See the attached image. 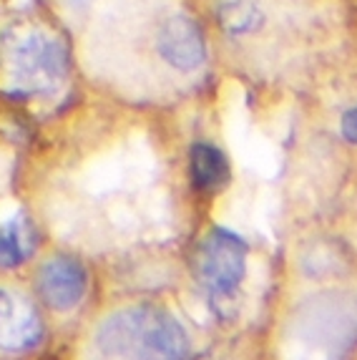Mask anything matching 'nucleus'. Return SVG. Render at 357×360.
Segmentation results:
<instances>
[{
    "label": "nucleus",
    "instance_id": "obj_1",
    "mask_svg": "<svg viewBox=\"0 0 357 360\" xmlns=\"http://www.w3.org/2000/svg\"><path fill=\"white\" fill-rule=\"evenodd\" d=\"M96 345L119 360H186L189 353L181 323L149 302L113 312L96 333Z\"/></svg>",
    "mask_w": 357,
    "mask_h": 360
},
{
    "label": "nucleus",
    "instance_id": "obj_2",
    "mask_svg": "<svg viewBox=\"0 0 357 360\" xmlns=\"http://www.w3.org/2000/svg\"><path fill=\"white\" fill-rule=\"evenodd\" d=\"M3 73L11 91L20 96H48L68 76V51L41 28L13 30L3 38Z\"/></svg>",
    "mask_w": 357,
    "mask_h": 360
},
{
    "label": "nucleus",
    "instance_id": "obj_3",
    "mask_svg": "<svg viewBox=\"0 0 357 360\" xmlns=\"http://www.w3.org/2000/svg\"><path fill=\"white\" fill-rule=\"evenodd\" d=\"M247 272V245L229 229L214 227L197 247V275L214 302L232 297Z\"/></svg>",
    "mask_w": 357,
    "mask_h": 360
},
{
    "label": "nucleus",
    "instance_id": "obj_4",
    "mask_svg": "<svg viewBox=\"0 0 357 360\" xmlns=\"http://www.w3.org/2000/svg\"><path fill=\"white\" fill-rule=\"evenodd\" d=\"M156 53L181 73H194L204 63V36L186 15H169L156 30Z\"/></svg>",
    "mask_w": 357,
    "mask_h": 360
},
{
    "label": "nucleus",
    "instance_id": "obj_5",
    "mask_svg": "<svg viewBox=\"0 0 357 360\" xmlns=\"http://www.w3.org/2000/svg\"><path fill=\"white\" fill-rule=\"evenodd\" d=\"M36 285L46 305H51L53 310H73L86 297L89 275L78 259L58 255L41 267Z\"/></svg>",
    "mask_w": 357,
    "mask_h": 360
},
{
    "label": "nucleus",
    "instance_id": "obj_6",
    "mask_svg": "<svg viewBox=\"0 0 357 360\" xmlns=\"http://www.w3.org/2000/svg\"><path fill=\"white\" fill-rule=\"evenodd\" d=\"M43 338V323L36 307L23 295L0 288V350L25 353Z\"/></svg>",
    "mask_w": 357,
    "mask_h": 360
},
{
    "label": "nucleus",
    "instance_id": "obj_7",
    "mask_svg": "<svg viewBox=\"0 0 357 360\" xmlns=\"http://www.w3.org/2000/svg\"><path fill=\"white\" fill-rule=\"evenodd\" d=\"M38 245L36 227L25 214L0 224V270H13L33 255Z\"/></svg>",
    "mask_w": 357,
    "mask_h": 360
},
{
    "label": "nucleus",
    "instance_id": "obj_8",
    "mask_svg": "<svg viewBox=\"0 0 357 360\" xmlns=\"http://www.w3.org/2000/svg\"><path fill=\"white\" fill-rule=\"evenodd\" d=\"M189 164H191V181L202 192L219 189L229 179V164H226L224 154L214 144L199 141V144L191 146Z\"/></svg>",
    "mask_w": 357,
    "mask_h": 360
},
{
    "label": "nucleus",
    "instance_id": "obj_9",
    "mask_svg": "<svg viewBox=\"0 0 357 360\" xmlns=\"http://www.w3.org/2000/svg\"><path fill=\"white\" fill-rule=\"evenodd\" d=\"M216 18H219V25L226 33H232V36H249V33L259 30L264 13L252 0H226V3H221L216 8Z\"/></svg>",
    "mask_w": 357,
    "mask_h": 360
},
{
    "label": "nucleus",
    "instance_id": "obj_10",
    "mask_svg": "<svg viewBox=\"0 0 357 360\" xmlns=\"http://www.w3.org/2000/svg\"><path fill=\"white\" fill-rule=\"evenodd\" d=\"M342 136L350 141V144L357 146V106H352L350 111H345V116H342Z\"/></svg>",
    "mask_w": 357,
    "mask_h": 360
},
{
    "label": "nucleus",
    "instance_id": "obj_11",
    "mask_svg": "<svg viewBox=\"0 0 357 360\" xmlns=\"http://www.w3.org/2000/svg\"><path fill=\"white\" fill-rule=\"evenodd\" d=\"M202 360H212V358H202Z\"/></svg>",
    "mask_w": 357,
    "mask_h": 360
}]
</instances>
